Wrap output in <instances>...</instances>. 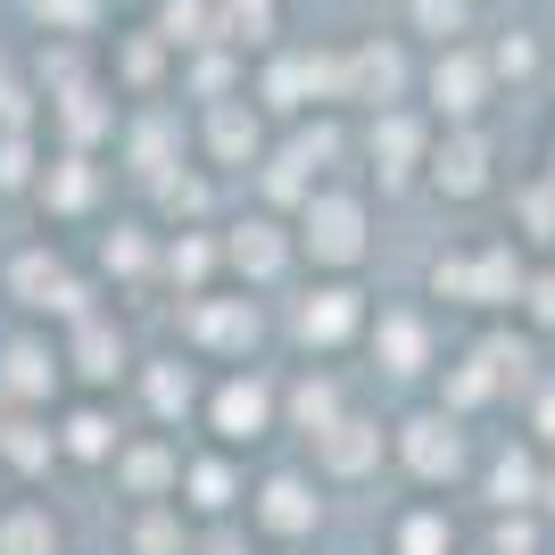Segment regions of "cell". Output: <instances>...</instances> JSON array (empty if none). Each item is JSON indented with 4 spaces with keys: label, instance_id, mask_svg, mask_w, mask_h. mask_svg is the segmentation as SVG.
<instances>
[{
    "label": "cell",
    "instance_id": "83f0119b",
    "mask_svg": "<svg viewBox=\"0 0 555 555\" xmlns=\"http://www.w3.org/2000/svg\"><path fill=\"white\" fill-rule=\"evenodd\" d=\"M489 506H498V514H522V506H539V464L506 448V456L489 464Z\"/></svg>",
    "mask_w": 555,
    "mask_h": 555
},
{
    "label": "cell",
    "instance_id": "f1b7e54d",
    "mask_svg": "<svg viewBox=\"0 0 555 555\" xmlns=\"http://www.w3.org/2000/svg\"><path fill=\"white\" fill-rule=\"evenodd\" d=\"M390 547L398 555H456V531H448V514L406 506V514H398V531H390Z\"/></svg>",
    "mask_w": 555,
    "mask_h": 555
},
{
    "label": "cell",
    "instance_id": "ac0fdd59",
    "mask_svg": "<svg viewBox=\"0 0 555 555\" xmlns=\"http://www.w3.org/2000/svg\"><path fill=\"white\" fill-rule=\"evenodd\" d=\"M59 390V348H42V340H9V357H0V398H50Z\"/></svg>",
    "mask_w": 555,
    "mask_h": 555
},
{
    "label": "cell",
    "instance_id": "2e32d148",
    "mask_svg": "<svg viewBox=\"0 0 555 555\" xmlns=\"http://www.w3.org/2000/svg\"><path fill=\"white\" fill-rule=\"evenodd\" d=\"M357 324H365V299H357L348 282H324V291H307L299 315H291V332H299L307 348H340V340H357Z\"/></svg>",
    "mask_w": 555,
    "mask_h": 555
},
{
    "label": "cell",
    "instance_id": "484cf974",
    "mask_svg": "<svg viewBox=\"0 0 555 555\" xmlns=\"http://www.w3.org/2000/svg\"><path fill=\"white\" fill-rule=\"evenodd\" d=\"M158 266H166V282H191V291H199V282H208L216 266H224V241H199V232H175V241L158 249ZM191 291H183V299H191Z\"/></svg>",
    "mask_w": 555,
    "mask_h": 555
},
{
    "label": "cell",
    "instance_id": "d590c367",
    "mask_svg": "<svg viewBox=\"0 0 555 555\" xmlns=\"http://www.w3.org/2000/svg\"><path fill=\"white\" fill-rule=\"evenodd\" d=\"M522 315H531V324H555V266H539V274H522Z\"/></svg>",
    "mask_w": 555,
    "mask_h": 555
},
{
    "label": "cell",
    "instance_id": "7c38bea8",
    "mask_svg": "<svg viewBox=\"0 0 555 555\" xmlns=\"http://www.w3.org/2000/svg\"><path fill=\"white\" fill-rule=\"evenodd\" d=\"M116 489H125V498H141V506L175 498V489H183V448L166 440V431H150V440H133V448H116Z\"/></svg>",
    "mask_w": 555,
    "mask_h": 555
},
{
    "label": "cell",
    "instance_id": "e575fe53",
    "mask_svg": "<svg viewBox=\"0 0 555 555\" xmlns=\"http://www.w3.org/2000/svg\"><path fill=\"white\" fill-rule=\"evenodd\" d=\"M158 208L166 216H199L208 208V183H199V175H158Z\"/></svg>",
    "mask_w": 555,
    "mask_h": 555
},
{
    "label": "cell",
    "instance_id": "7402d4cb",
    "mask_svg": "<svg viewBox=\"0 0 555 555\" xmlns=\"http://www.w3.org/2000/svg\"><path fill=\"white\" fill-rule=\"evenodd\" d=\"M473 17H481V0H406V34H415V42H431V50L464 42V34H473Z\"/></svg>",
    "mask_w": 555,
    "mask_h": 555
},
{
    "label": "cell",
    "instance_id": "d6986e66",
    "mask_svg": "<svg viewBox=\"0 0 555 555\" xmlns=\"http://www.w3.org/2000/svg\"><path fill=\"white\" fill-rule=\"evenodd\" d=\"M92 199H100V166H92V150L50 158V175H42V208H50V216H83Z\"/></svg>",
    "mask_w": 555,
    "mask_h": 555
},
{
    "label": "cell",
    "instance_id": "603a6c76",
    "mask_svg": "<svg viewBox=\"0 0 555 555\" xmlns=\"http://www.w3.org/2000/svg\"><path fill=\"white\" fill-rule=\"evenodd\" d=\"M116 141H125V158H133L141 183H158V175H175V166H183V158H166L175 116H133V125H116Z\"/></svg>",
    "mask_w": 555,
    "mask_h": 555
},
{
    "label": "cell",
    "instance_id": "9c48e42d",
    "mask_svg": "<svg viewBox=\"0 0 555 555\" xmlns=\"http://www.w3.org/2000/svg\"><path fill=\"white\" fill-rule=\"evenodd\" d=\"M498 141L481 133V125H448L440 141H431V183L448 191V199H481L489 183H498Z\"/></svg>",
    "mask_w": 555,
    "mask_h": 555
},
{
    "label": "cell",
    "instance_id": "5bb4252c",
    "mask_svg": "<svg viewBox=\"0 0 555 555\" xmlns=\"http://www.w3.org/2000/svg\"><path fill=\"white\" fill-rule=\"evenodd\" d=\"M291 257H299V241H282L274 216H241V224L224 232V266H232L241 282H274Z\"/></svg>",
    "mask_w": 555,
    "mask_h": 555
},
{
    "label": "cell",
    "instance_id": "8fae6325",
    "mask_svg": "<svg viewBox=\"0 0 555 555\" xmlns=\"http://www.w3.org/2000/svg\"><path fill=\"white\" fill-rule=\"evenodd\" d=\"M199 141H208V166H266V116L249 108V92L208 100V116H199Z\"/></svg>",
    "mask_w": 555,
    "mask_h": 555
},
{
    "label": "cell",
    "instance_id": "74e56055",
    "mask_svg": "<svg viewBox=\"0 0 555 555\" xmlns=\"http://www.w3.org/2000/svg\"><path fill=\"white\" fill-rule=\"evenodd\" d=\"M0 183H25V133L0 141Z\"/></svg>",
    "mask_w": 555,
    "mask_h": 555
},
{
    "label": "cell",
    "instance_id": "cb8c5ba5",
    "mask_svg": "<svg viewBox=\"0 0 555 555\" xmlns=\"http://www.w3.org/2000/svg\"><path fill=\"white\" fill-rule=\"evenodd\" d=\"M183 489H191V506H199V514H232V506H241V473H232V448H224V456L183 464Z\"/></svg>",
    "mask_w": 555,
    "mask_h": 555
},
{
    "label": "cell",
    "instance_id": "ab89813d",
    "mask_svg": "<svg viewBox=\"0 0 555 555\" xmlns=\"http://www.w3.org/2000/svg\"><path fill=\"white\" fill-rule=\"evenodd\" d=\"M539 431H547V440H555V390H547V406H539Z\"/></svg>",
    "mask_w": 555,
    "mask_h": 555
},
{
    "label": "cell",
    "instance_id": "f35d334b",
    "mask_svg": "<svg viewBox=\"0 0 555 555\" xmlns=\"http://www.w3.org/2000/svg\"><path fill=\"white\" fill-rule=\"evenodd\" d=\"M199 555H241V539H232V531H216V539H208Z\"/></svg>",
    "mask_w": 555,
    "mask_h": 555
},
{
    "label": "cell",
    "instance_id": "4316f807",
    "mask_svg": "<svg viewBox=\"0 0 555 555\" xmlns=\"http://www.w3.org/2000/svg\"><path fill=\"white\" fill-rule=\"evenodd\" d=\"M59 448H67L75 464H116V448H125V440H116V423L100 415V406H75L67 431H59Z\"/></svg>",
    "mask_w": 555,
    "mask_h": 555
},
{
    "label": "cell",
    "instance_id": "9a60e30c",
    "mask_svg": "<svg viewBox=\"0 0 555 555\" xmlns=\"http://www.w3.org/2000/svg\"><path fill=\"white\" fill-rule=\"evenodd\" d=\"M67 365H75V382L108 390V382H125L133 348H125V332H116L108 315H75V332H67Z\"/></svg>",
    "mask_w": 555,
    "mask_h": 555
},
{
    "label": "cell",
    "instance_id": "44dd1931",
    "mask_svg": "<svg viewBox=\"0 0 555 555\" xmlns=\"http://www.w3.org/2000/svg\"><path fill=\"white\" fill-rule=\"evenodd\" d=\"M0 555H59V514L17 498V506H0Z\"/></svg>",
    "mask_w": 555,
    "mask_h": 555
},
{
    "label": "cell",
    "instance_id": "d4e9b609",
    "mask_svg": "<svg viewBox=\"0 0 555 555\" xmlns=\"http://www.w3.org/2000/svg\"><path fill=\"white\" fill-rule=\"evenodd\" d=\"M282 406H291V431H307V440H315V431H332V423L348 415V406H340V382H324V373L291 382V398H282Z\"/></svg>",
    "mask_w": 555,
    "mask_h": 555
},
{
    "label": "cell",
    "instance_id": "d6a6232c",
    "mask_svg": "<svg viewBox=\"0 0 555 555\" xmlns=\"http://www.w3.org/2000/svg\"><path fill=\"white\" fill-rule=\"evenodd\" d=\"M514 216L531 224L522 241H539V249H547V241H555V175H539V183H522V191H514Z\"/></svg>",
    "mask_w": 555,
    "mask_h": 555
},
{
    "label": "cell",
    "instance_id": "ba28073f",
    "mask_svg": "<svg viewBox=\"0 0 555 555\" xmlns=\"http://www.w3.org/2000/svg\"><path fill=\"white\" fill-rule=\"evenodd\" d=\"M398 456H406V473H415V481H456L464 473V415H448V406H431V415H406L398 423Z\"/></svg>",
    "mask_w": 555,
    "mask_h": 555
},
{
    "label": "cell",
    "instance_id": "e0dca14e",
    "mask_svg": "<svg viewBox=\"0 0 555 555\" xmlns=\"http://www.w3.org/2000/svg\"><path fill=\"white\" fill-rule=\"evenodd\" d=\"M373 357H382L398 382H415V373L431 365V324H423L415 307H382V315H373Z\"/></svg>",
    "mask_w": 555,
    "mask_h": 555
},
{
    "label": "cell",
    "instance_id": "1f68e13d",
    "mask_svg": "<svg viewBox=\"0 0 555 555\" xmlns=\"http://www.w3.org/2000/svg\"><path fill=\"white\" fill-rule=\"evenodd\" d=\"M100 266H108V274H150L158 249H150V232H141V224H116L108 241H100Z\"/></svg>",
    "mask_w": 555,
    "mask_h": 555
},
{
    "label": "cell",
    "instance_id": "3957f363",
    "mask_svg": "<svg viewBox=\"0 0 555 555\" xmlns=\"http://www.w3.org/2000/svg\"><path fill=\"white\" fill-rule=\"evenodd\" d=\"M340 100H357V108H406V100H415L406 42H390V34L348 42V50H340Z\"/></svg>",
    "mask_w": 555,
    "mask_h": 555
},
{
    "label": "cell",
    "instance_id": "8d00e7d4",
    "mask_svg": "<svg viewBox=\"0 0 555 555\" xmlns=\"http://www.w3.org/2000/svg\"><path fill=\"white\" fill-rule=\"evenodd\" d=\"M498 555H539V522H531V506H522V522H498Z\"/></svg>",
    "mask_w": 555,
    "mask_h": 555
},
{
    "label": "cell",
    "instance_id": "277c9868",
    "mask_svg": "<svg viewBox=\"0 0 555 555\" xmlns=\"http://www.w3.org/2000/svg\"><path fill=\"white\" fill-rule=\"evenodd\" d=\"M431 125H423L415 108H373V133H365V158H373V183H382V199H398V191H415V175L431 166Z\"/></svg>",
    "mask_w": 555,
    "mask_h": 555
},
{
    "label": "cell",
    "instance_id": "4fadbf2b",
    "mask_svg": "<svg viewBox=\"0 0 555 555\" xmlns=\"http://www.w3.org/2000/svg\"><path fill=\"white\" fill-rule=\"evenodd\" d=\"M382 456H390V431L373 415H340L332 431H315V464H324L332 481H365Z\"/></svg>",
    "mask_w": 555,
    "mask_h": 555
},
{
    "label": "cell",
    "instance_id": "30bf717a",
    "mask_svg": "<svg viewBox=\"0 0 555 555\" xmlns=\"http://www.w3.org/2000/svg\"><path fill=\"white\" fill-rule=\"evenodd\" d=\"M257 307L249 299H208V291H191L183 299V340L191 348H216V357H249L257 348Z\"/></svg>",
    "mask_w": 555,
    "mask_h": 555
},
{
    "label": "cell",
    "instance_id": "7a4b0ae2",
    "mask_svg": "<svg viewBox=\"0 0 555 555\" xmlns=\"http://www.w3.org/2000/svg\"><path fill=\"white\" fill-rule=\"evenodd\" d=\"M489 92H498L489 50H473V42L431 50V67H423V100H431V116H448V125H481Z\"/></svg>",
    "mask_w": 555,
    "mask_h": 555
},
{
    "label": "cell",
    "instance_id": "f546056e",
    "mask_svg": "<svg viewBox=\"0 0 555 555\" xmlns=\"http://www.w3.org/2000/svg\"><path fill=\"white\" fill-rule=\"evenodd\" d=\"M125 547H133V555H183V514L166 506V498H158V506H141V522L125 531Z\"/></svg>",
    "mask_w": 555,
    "mask_h": 555
},
{
    "label": "cell",
    "instance_id": "6da1fadb",
    "mask_svg": "<svg viewBox=\"0 0 555 555\" xmlns=\"http://www.w3.org/2000/svg\"><path fill=\"white\" fill-rule=\"evenodd\" d=\"M373 216H365V199L357 191H307V208H299V257L315 266V274H348V266H365V249H373Z\"/></svg>",
    "mask_w": 555,
    "mask_h": 555
},
{
    "label": "cell",
    "instance_id": "8992f818",
    "mask_svg": "<svg viewBox=\"0 0 555 555\" xmlns=\"http://www.w3.org/2000/svg\"><path fill=\"white\" fill-rule=\"evenodd\" d=\"M282 423V390L266 382V373H232V382H216V398H208V431H216V448H257L266 431Z\"/></svg>",
    "mask_w": 555,
    "mask_h": 555
},
{
    "label": "cell",
    "instance_id": "7bdbcfd3",
    "mask_svg": "<svg viewBox=\"0 0 555 555\" xmlns=\"http://www.w3.org/2000/svg\"><path fill=\"white\" fill-rule=\"evenodd\" d=\"M547 75H555V67H547Z\"/></svg>",
    "mask_w": 555,
    "mask_h": 555
},
{
    "label": "cell",
    "instance_id": "60d3db41",
    "mask_svg": "<svg viewBox=\"0 0 555 555\" xmlns=\"http://www.w3.org/2000/svg\"><path fill=\"white\" fill-rule=\"evenodd\" d=\"M0 440H9V398H0Z\"/></svg>",
    "mask_w": 555,
    "mask_h": 555
},
{
    "label": "cell",
    "instance_id": "52a82bcc",
    "mask_svg": "<svg viewBox=\"0 0 555 555\" xmlns=\"http://www.w3.org/2000/svg\"><path fill=\"white\" fill-rule=\"evenodd\" d=\"M249 522L266 539H282V547H299V539L324 531V498H315L307 473H266V481L249 489Z\"/></svg>",
    "mask_w": 555,
    "mask_h": 555
},
{
    "label": "cell",
    "instance_id": "5b68a950",
    "mask_svg": "<svg viewBox=\"0 0 555 555\" xmlns=\"http://www.w3.org/2000/svg\"><path fill=\"white\" fill-rule=\"evenodd\" d=\"M431 291H440V299H464V307H514L522 299V257H514L506 241H489V249H473V257H440V266H431Z\"/></svg>",
    "mask_w": 555,
    "mask_h": 555
},
{
    "label": "cell",
    "instance_id": "836d02e7",
    "mask_svg": "<svg viewBox=\"0 0 555 555\" xmlns=\"http://www.w3.org/2000/svg\"><path fill=\"white\" fill-rule=\"evenodd\" d=\"M0 456L17 464V473H42V464L59 456V431H42V423H9V440H0Z\"/></svg>",
    "mask_w": 555,
    "mask_h": 555
},
{
    "label": "cell",
    "instance_id": "ffe728a7",
    "mask_svg": "<svg viewBox=\"0 0 555 555\" xmlns=\"http://www.w3.org/2000/svg\"><path fill=\"white\" fill-rule=\"evenodd\" d=\"M141 390H150V415L158 423H183L191 406H199V373H191L183 357H150V365H141Z\"/></svg>",
    "mask_w": 555,
    "mask_h": 555
},
{
    "label": "cell",
    "instance_id": "4dcf8cb0",
    "mask_svg": "<svg viewBox=\"0 0 555 555\" xmlns=\"http://www.w3.org/2000/svg\"><path fill=\"white\" fill-rule=\"evenodd\" d=\"M489 67H498V75H514V83H531V75H547L555 59H547V50L531 42V34H522V25H514V34H498V50H489Z\"/></svg>",
    "mask_w": 555,
    "mask_h": 555
},
{
    "label": "cell",
    "instance_id": "b9f144b4",
    "mask_svg": "<svg viewBox=\"0 0 555 555\" xmlns=\"http://www.w3.org/2000/svg\"><path fill=\"white\" fill-rule=\"evenodd\" d=\"M274 555H307V547H274Z\"/></svg>",
    "mask_w": 555,
    "mask_h": 555
}]
</instances>
